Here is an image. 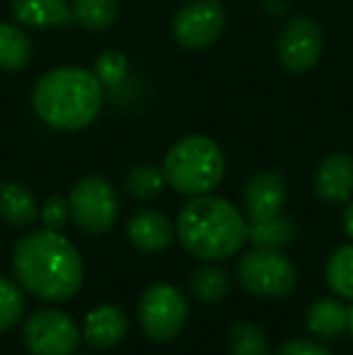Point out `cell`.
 Returning <instances> with one entry per match:
<instances>
[{"mask_svg": "<svg viewBox=\"0 0 353 355\" xmlns=\"http://www.w3.org/2000/svg\"><path fill=\"white\" fill-rule=\"evenodd\" d=\"M227 348L230 355H271L264 329L255 322H237L227 331Z\"/></svg>", "mask_w": 353, "mask_h": 355, "instance_id": "603a6c76", "label": "cell"}, {"mask_svg": "<svg viewBox=\"0 0 353 355\" xmlns=\"http://www.w3.org/2000/svg\"><path fill=\"white\" fill-rule=\"evenodd\" d=\"M12 15L17 22L37 29L63 27L73 22L68 0H12Z\"/></svg>", "mask_w": 353, "mask_h": 355, "instance_id": "2e32d148", "label": "cell"}, {"mask_svg": "<svg viewBox=\"0 0 353 355\" xmlns=\"http://www.w3.org/2000/svg\"><path fill=\"white\" fill-rule=\"evenodd\" d=\"M128 334V319L123 309L114 304H102L87 312L85 324H83V341L97 351H109L119 346Z\"/></svg>", "mask_w": 353, "mask_h": 355, "instance_id": "5bb4252c", "label": "cell"}, {"mask_svg": "<svg viewBox=\"0 0 353 355\" xmlns=\"http://www.w3.org/2000/svg\"><path fill=\"white\" fill-rule=\"evenodd\" d=\"M32 61V42L22 27L0 22V71H22Z\"/></svg>", "mask_w": 353, "mask_h": 355, "instance_id": "d6986e66", "label": "cell"}, {"mask_svg": "<svg viewBox=\"0 0 353 355\" xmlns=\"http://www.w3.org/2000/svg\"><path fill=\"white\" fill-rule=\"evenodd\" d=\"M273 355H332V351L312 338H293V341L283 343Z\"/></svg>", "mask_w": 353, "mask_h": 355, "instance_id": "83f0119b", "label": "cell"}, {"mask_svg": "<svg viewBox=\"0 0 353 355\" xmlns=\"http://www.w3.org/2000/svg\"><path fill=\"white\" fill-rule=\"evenodd\" d=\"M349 331H351V336H353V307L349 309Z\"/></svg>", "mask_w": 353, "mask_h": 355, "instance_id": "f546056e", "label": "cell"}, {"mask_svg": "<svg viewBox=\"0 0 353 355\" xmlns=\"http://www.w3.org/2000/svg\"><path fill=\"white\" fill-rule=\"evenodd\" d=\"M73 22L80 27L99 32L117 22L119 17V3L117 0H73L71 3Z\"/></svg>", "mask_w": 353, "mask_h": 355, "instance_id": "7402d4cb", "label": "cell"}, {"mask_svg": "<svg viewBox=\"0 0 353 355\" xmlns=\"http://www.w3.org/2000/svg\"><path fill=\"white\" fill-rule=\"evenodd\" d=\"M250 223L230 201L218 196H191L177 218L179 244L201 261H223L245 247Z\"/></svg>", "mask_w": 353, "mask_h": 355, "instance_id": "7a4b0ae2", "label": "cell"}, {"mask_svg": "<svg viewBox=\"0 0 353 355\" xmlns=\"http://www.w3.org/2000/svg\"><path fill=\"white\" fill-rule=\"evenodd\" d=\"M24 293L22 285L0 276V334L15 329L24 314Z\"/></svg>", "mask_w": 353, "mask_h": 355, "instance_id": "d4e9b609", "label": "cell"}, {"mask_svg": "<svg viewBox=\"0 0 353 355\" xmlns=\"http://www.w3.org/2000/svg\"><path fill=\"white\" fill-rule=\"evenodd\" d=\"M237 281L242 288L259 297H288L298 285V271L293 261L278 249L255 247L237 263Z\"/></svg>", "mask_w": 353, "mask_h": 355, "instance_id": "8992f818", "label": "cell"}, {"mask_svg": "<svg viewBox=\"0 0 353 355\" xmlns=\"http://www.w3.org/2000/svg\"><path fill=\"white\" fill-rule=\"evenodd\" d=\"M344 230H346V234L353 239V201L346 206V211H344Z\"/></svg>", "mask_w": 353, "mask_h": 355, "instance_id": "f1b7e54d", "label": "cell"}, {"mask_svg": "<svg viewBox=\"0 0 353 355\" xmlns=\"http://www.w3.org/2000/svg\"><path fill=\"white\" fill-rule=\"evenodd\" d=\"M325 278L336 297L353 300V244H344L327 259Z\"/></svg>", "mask_w": 353, "mask_h": 355, "instance_id": "44dd1931", "label": "cell"}, {"mask_svg": "<svg viewBox=\"0 0 353 355\" xmlns=\"http://www.w3.org/2000/svg\"><path fill=\"white\" fill-rule=\"evenodd\" d=\"M71 220L87 234H107L119 220V196L104 177H85L68 196Z\"/></svg>", "mask_w": 353, "mask_h": 355, "instance_id": "52a82bcc", "label": "cell"}, {"mask_svg": "<svg viewBox=\"0 0 353 355\" xmlns=\"http://www.w3.org/2000/svg\"><path fill=\"white\" fill-rule=\"evenodd\" d=\"M39 208L34 193L27 187L17 182H3L0 184V218L10 225V227L27 230L39 220Z\"/></svg>", "mask_w": 353, "mask_h": 355, "instance_id": "9a60e30c", "label": "cell"}, {"mask_svg": "<svg viewBox=\"0 0 353 355\" xmlns=\"http://www.w3.org/2000/svg\"><path fill=\"white\" fill-rule=\"evenodd\" d=\"M232 278L223 266H218L216 261L198 266L189 278V293L196 302L201 304H218L230 295Z\"/></svg>", "mask_w": 353, "mask_h": 355, "instance_id": "ac0fdd59", "label": "cell"}, {"mask_svg": "<svg viewBox=\"0 0 353 355\" xmlns=\"http://www.w3.org/2000/svg\"><path fill=\"white\" fill-rule=\"evenodd\" d=\"M225 29V8L218 0H191L172 19L175 39L184 49L201 51L218 42Z\"/></svg>", "mask_w": 353, "mask_h": 355, "instance_id": "9c48e42d", "label": "cell"}, {"mask_svg": "<svg viewBox=\"0 0 353 355\" xmlns=\"http://www.w3.org/2000/svg\"><path fill=\"white\" fill-rule=\"evenodd\" d=\"M349 329V307L336 297H320L307 309V331L317 338H339Z\"/></svg>", "mask_w": 353, "mask_h": 355, "instance_id": "e0dca14e", "label": "cell"}, {"mask_svg": "<svg viewBox=\"0 0 353 355\" xmlns=\"http://www.w3.org/2000/svg\"><path fill=\"white\" fill-rule=\"evenodd\" d=\"M315 191L325 203H346L353 193V157L334 153L320 162L315 172Z\"/></svg>", "mask_w": 353, "mask_h": 355, "instance_id": "4fadbf2b", "label": "cell"}, {"mask_svg": "<svg viewBox=\"0 0 353 355\" xmlns=\"http://www.w3.org/2000/svg\"><path fill=\"white\" fill-rule=\"evenodd\" d=\"M22 341L29 355H76L80 329L63 309H39L24 322Z\"/></svg>", "mask_w": 353, "mask_h": 355, "instance_id": "ba28073f", "label": "cell"}, {"mask_svg": "<svg viewBox=\"0 0 353 355\" xmlns=\"http://www.w3.org/2000/svg\"><path fill=\"white\" fill-rule=\"evenodd\" d=\"M15 278L22 290L44 302L76 297L85 281V261L76 244L58 230H34L12 249Z\"/></svg>", "mask_w": 353, "mask_h": 355, "instance_id": "6da1fadb", "label": "cell"}, {"mask_svg": "<svg viewBox=\"0 0 353 355\" xmlns=\"http://www.w3.org/2000/svg\"><path fill=\"white\" fill-rule=\"evenodd\" d=\"M288 198L286 179L278 172H259L245 187V213L250 223H261L283 215V206Z\"/></svg>", "mask_w": 353, "mask_h": 355, "instance_id": "8fae6325", "label": "cell"}, {"mask_svg": "<svg viewBox=\"0 0 353 355\" xmlns=\"http://www.w3.org/2000/svg\"><path fill=\"white\" fill-rule=\"evenodd\" d=\"M322 53V32L310 17H293L276 39V56L288 73H305Z\"/></svg>", "mask_w": 353, "mask_h": 355, "instance_id": "30bf717a", "label": "cell"}, {"mask_svg": "<svg viewBox=\"0 0 353 355\" xmlns=\"http://www.w3.org/2000/svg\"><path fill=\"white\" fill-rule=\"evenodd\" d=\"M247 239H250L255 247L278 249V252H281L283 247H288V244L295 239V225L288 218H283V215L271 218V220H261V223H250Z\"/></svg>", "mask_w": 353, "mask_h": 355, "instance_id": "ffe728a7", "label": "cell"}, {"mask_svg": "<svg viewBox=\"0 0 353 355\" xmlns=\"http://www.w3.org/2000/svg\"><path fill=\"white\" fill-rule=\"evenodd\" d=\"M94 75L104 87H117L128 75V61L121 51H104L94 61Z\"/></svg>", "mask_w": 353, "mask_h": 355, "instance_id": "484cf974", "label": "cell"}, {"mask_svg": "<svg viewBox=\"0 0 353 355\" xmlns=\"http://www.w3.org/2000/svg\"><path fill=\"white\" fill-rule=\"evenodd\" d=\"M167 179L162 167L155 164H138L126 174V191L131 193L136 201H153L160 196V191L165 189Z\"/></svg>", "mask_w": 353, "mask_h": 355, "instance_id": "cb8c5ba5", "label": "cell"}, {"mask_svg": "<svg viewBox=\"0 0 353 355\" xmlns=\"http://www.w3.org/2000/svg\"><path fill=\"white\" fill-rule=\"evenodd\" d=\"M165 179L184 196L211 193L225 174V157L208 136H187L170 148L162 164Z\"/></svg>", "mask_w": 353, "mask_h": 355, "instance_id": "277c9868", "label": "cell"}, {"mask_svg": "<svg viewBox=\"0 0 353 355\" xmlns=\"http://www.w3.org/2000/svg\"><path fill=\"white\" fill-rule=\"evenodd\" d=\"M189 322L187 295L172 283H153L138 302V324L146 338L170 343Z\"/></svg>", "mask_w": 353, "mask_h": 355, "instance_id": "5b68a950", "label": "cell"}, {"mask_svg": "<svg viewBox=\"0 0 353 355\" xmlns=\"http://www.w3.org/2000/svg\"><path fill=\"white\" fill-rule=\"evenodd\" d=\"M104 85L85 68H53L37 80L32 104L37 116L56 131H80L99 116Z\"/></svg>", "mask_w": 353, "mask_h": 355, "instance_id": "3957f363", "label": "cell"}, {"mask_svg": "<svg viewBox=\"0 0 353 355\" xmlns=\"http://www.w3.org/2000/svg\"><path fill=\"white\" fill-rule=\"evenodd\" d=\"M39 218H42L44 227L58 230V232H61L68 225V220H71V206H68V201L63 196H51L44 201Z\"/></svg>", "mask_w": 353, "mask_h": 355, "instance_id": "4316f807", "label": "cell"}, {"mask_svg": "<svg viewBox=\"0 0 353 355\" xmlns=\"http://www.w3.org/2000/svg\"><path fill=\"white\" fill-rule=\"evenodd\" d=\"M128 242L143 254H160L167 252L175 242L177 227L165 213L153 211V208H143V211L133 213L126 225Z\"/></svg>", "mask_w": 353, "mask_h": 355, "instance_id": "7c38bea8", "label": "cell"}, {"mask_svg": "<svg viewBox=\"0 0 353 355\" xmlns=\"http://www.w3.org/2000/svg\"><path fill=\"white\" fill-rule=\"evenodd\" d=\"M76 355H78V353H76ZM80 355H89V353H80Z\"/></svg>", "mask_w": 353, "mask_h": 355, "instance_id": "4dcf8cb0", "label": "cell"}]
</instances>
